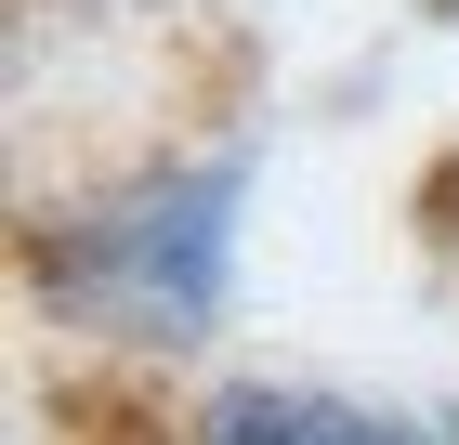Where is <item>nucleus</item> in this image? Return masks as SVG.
<instances>
[{
    "label": "nucleus",
    "instance_id": "nucleus-1",
    "mask_svg": "<svg viewBox=\"0 0 459 445\" xmlns=\"http://www.w3.org/2000/svg\"><path fill=\"white\" fill-rule=\"evenodd\" d=\"M237 197H249V158H171V171L79 197L39 236L53 314L106 328V341H158V354L211 341L223 302H237Z\"/></svg>",
    "mask_w": 459,
    "mask_h": 445
},
{
    "label": "nucleus",
    "instance_id": "nucleus-2",
    "mask_svg": "<svg viewBox=\"0 0 459 445\" xmlns=\"http://www.w3.org/2000/svg\"><path fill=\"white\" fill-rule=\"evenodd\" d=\"M184 445H459V419H381V406L316 393V380H237L197 406Z\"/></svg>",
    "mask_w": 459,
    "mask_h": 445
}]
</instances>
